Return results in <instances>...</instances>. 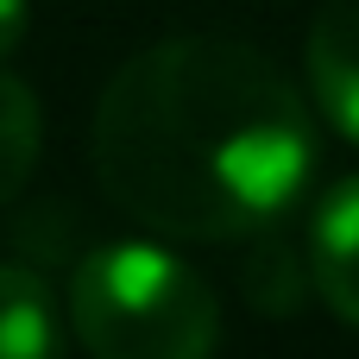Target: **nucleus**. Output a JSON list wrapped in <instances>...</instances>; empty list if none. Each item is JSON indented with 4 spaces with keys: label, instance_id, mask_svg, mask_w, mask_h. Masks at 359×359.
<instances>
[{
    "label": "nucleus",
    "instance_id": "7ed1b4c3",
    "mask_svg": "<svg viewBox=\"0 0 359 359\" xmlns=\"http://www.w3.org/2000/svg\"><path fill=\"white\" fill-rule=\"evenodd\" d=\"M309 278L316 297L347 328H359V177L334 183L309 221Z\"/></svg>",
    "mask_w": 359,
    "mask_h": 359
},
{
    "label": "nucleus",
    "instance_id": "f257e3e1",
    "mask_svg": "<svg viewBox=\"0 0 359 359\" xmlns=\"http://www.w3.org/2000/svg\"><path fill=\"white\" fill-rule=\"evenodd\" d=\"M107 202L164 240H252L316 170L297 82L240 38H164L126 57L88 126Z\"/></svg>",
    "mask_w": 359,
    "mask_h": 359
},
{
    "label": "nucleus",
    "instance_id": "6e6552de",
    "mask_svg": "<svg viewBox=\"0 0 359 359\" xmlns=\"http://www.w3.org/2000/svg\"><path fill=\"white\" fill-rule=\"evenodd\" d=\"M25 25H32V0H0V57H13Z\"/></svg>",
    "mask_w": 359,
    "mask_h": 359
},
{
    "label": "nucleus",
    "instance_id": "423d86ee",
    "mask_svg": "<svg viewBox=\"0 0 359 359\" xmlns=\"http://www.w3.org/2000/svg\"><path fill=\"white\" fill-rule=\"evenodd\" d=\"M38 145H44V114H38V95L0 69V208L32 183V164H38Z\"/></svg>",
    "mask_w": 359,
    "mask_h": 359
},
{
    "label": "nucleus",
    "instance_id": "39448f33",
    "mask_svg": "<svg viewBox=\"0 0 359 359\" xmlns=\"http://www.w3.org/2000/svg\"><path fill=\"white\" fill-rule=\"evenodd\" d=\"M0 359H63L57 290L32 265L0 259Z\"/></svg>",
    "mask_w": 359,
    "mask_h": 359
},
{
    "label": "nucleus",
    "instance_id": "f03ea898",
    "mask_svg": "<svg viewBox=\"0 0 359 359\" xmlns=\"http://www.w3.org/2000/svg\"><path fill=\"white\" fill-rule=\"evenodd\" d=\"M69 328L95 359H215L221 303L151 240H114L69 278Z\"/></svg>",
    "mask_w": 359,
    "mask_h": 359
},
{
    "label": "nucleus",
    "instance_id": "20e7f679",
    "mask_svg": "<svg viewBox=\"0 0 359 359\" xmlns=\"http://www.w3.org/2000/svg\"><path fill=\"white\" fill-rule=\"evenodd\" d=\"M309 88L322 114L359 145V0H322L309 25Z\"/></svg>",
    "mask_w": 359,
    "mask_h": 359
},
{
    "label": "nucleus",
    "instance_id": "0eeeda50",
    "mask_svg": "<svg viewBox=\"0 0 359 359\" xmlns=\"http://www.w3.org/2000/svg\"><path fill=\"white\" fill-rule=\"evenodd\" d=\"M309 284H316V278H309V252L297 259V252L278 246V240H259V246H252V265H240V290H246L265 316H290Z\"/></svg>",
    "mask_w": 359,
    "mask_h": 359
}]
</instances>
